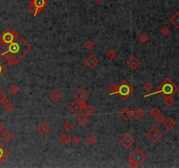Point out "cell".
Listing matches in <instances>:
<instances>
[{
    "label": "cell",
    "mask_w": 179,
    "mask_h": 168,
    "mask_svg": "<svg viewBox=\"0 0 179 168\" xmlns=\"http://www.w3.org/2000/svg\"><path fill=\"white\" fill-rule=\"evenodd\" d=\"M161 33H162V35H164V36H168V35L170 33V29L168 26L164 25V26H162V28L161 29Z\"/></svg>",
    "instance_id": "obj_35"
},
{
    "label": "cell",
    "mask_w": 179,
    "mask_h": 168,
    "mask_svg": "<svg viewBox=\"0 0 179 168\" xmlns=\"http://www.w3.org/2000/svg\"><path fill=\"white\" fill-rule=\"evenodd\" d=\"M32 47L12 29L5 30L0 35V55L12 66H16L28 55Z\"/></svg>",
    "instance_id": "obj_1"
},
{
    "label": "cell",
    "mask_w": 179,
    "mask_h": 168,
    "mask_svg": "<svg viewBox=\"0 0 179 168\" xmlns=\"http://www.w3.org/2000/svg\"><path fill=\"white\" fill-rule=\"evenodd\" d=\"M179 90V88L178 87L177 84H175L169 77H166L164 79V81L162 82H161L156 92H152V93L148 94V95H145L144 97L147 98V97H149L151 95H162L163 97L165 96H168V95H174L176 93H178Z\"/></svg>",
    "instance_id": "obj_2"
},
{
    "label": "cell",
    "mask_w": 179,
    "mask_h": 168,
    "mask_svg": "<svg viewBox=\"0 0 179 168\" xmlns=\"http://www.w3.org/2000/svg\"><path fill=\"white\" fill-rule=\"evenodd\" d=\"M97 141H98V138L95 135H93V134H90V135H88L86 137V142L90 146H93L94 145H95L97 143Z\"/></svg>",
    "instance_id": "obj_26"
},
{
    "label": "cell",
    "mask_w": 179,
    "mask_h": 168,
    "mask_svg": "<svg viewBox=\"0 0 179 168\" xmlns=\"http://www.w3.org/2000/svg\"><path fill=\"white\" fill-rule=\"evenodd\" d=\"M86 105H87L86 102L85 103H80V102H78V101L75 100L69 105V110L73 114L76 115V114H79L84 109V107Z\"/></svg>",
    "instance_id": "obj_9"
},
{
    "label": "cell",
    "mask_w": 179,
    "mask_h": 168,
    "mask_svg": "<svg viewBox=\"0 0 179 168\" xmlns=\"http://www.w3.org/2000/svg\"><path fill=\"white\" fill-rule=\"evenodd\" d=\"M48 4L49 3L47 0H31L28 6V11L32 14L33 17H37L38 14L48 5Z\"/></svg>",
    "instance_id": "obj_4"
},
{
    "label": "cell",
    "mask_w": 179,
    "mask_h": 168,
    "mask_svg": "<svg viewBox=\"0 0 179 168\" xmlns=\"http://www.w3.org/2000/svg\"><path fill=\"white\" fill-rule=\"evenodd\" d=\"M143 89H144L146 91L149 92V91H151V90H152V89H153V85H152V83H151V82L147 81V82H145V83L143 84Z\"/></svg>",
    "instance_id": "obj_36"
},
{
    "label": "cell",
    "mask_w": 179,
    "mask_h": 168,
    "mask_svg": "<svg viewBox=\"0 0 179 168\" xmlns=\"http://www.w3.org/2000/svg\"><path fill=\"white\" fill-rule=\"evenodd\" d=\"M83 111L85 112V114H86L87 116H88L89 117L92 116H94V115L95 114V112H96V110H95V108L94 106L88 105V104H87V105L84 107Z\"/></svg>",
    "instance_id": "obj_23"
},
{
    "label": "cell",
    "mask_w": 179,
    "mask_h": 168,
    "mask_svg": "<svg viewBox=\"0 0 179 168\" xmlns=\"http://www.w3.org/2000/svg\"><path fill=\"white\" fill-rule=\"evenodd\" d=\"M70 137L67 135V134H62L61 136H60V137H59V141H60V143H61L62 145H68L69 143H70Z\"/></svg>",
    "instance_id": "obj_27"
},
{
    "label": "cell",
    "mask_w": 179,
    "mask_h": 168,
    "mask_svg": "<svg viewBox=\"0 0 179 168\" xmlns=\"http://www.w3.org/2000/svg\"><path fill=\"white\" fill-rule=\"evenodd\" d=\"M162 124H163V126L165 127V129L168 131H171L173 129H175L177 127V125H178L177 122L173 118H171V117H169V118L165 119L163 121Z\"/></svg>",
    "instance_id": "obj_14"
},
{
    "label": "cell",
    "mask_w": 179,
    "mask_h": 168,
    "mask_svg": "<svg viewBox=\"0 0 179 168\" xmlns=\"http://www.w3.org/2000/svg\"><path fill=\"white\" fill-rule=\"evenodd\" d=\"M1 137L4 141H5L6 143H9L12 141V139L14 138V134L12 132L11 130H4L1 134Z\"/></svg>",
    "instance_id": "obj_17"
},
{
    "label": "cell",
    "mask_w": 179,
    "mask_h": 168,
    "mask_svg": "<svg viewBox=\"0 0 179 168\" xmlns=\"http://www.w3.org/2000/svg\"><path fill=\"white\" fill-rule=\"evenodd\" d=\"M48 97L53 103H57L60 102L61 99L63 98V94L61 93V91L59 89H53L48 95Z\"/></svg>",
    "instance_id": "obj_13"
},
{
    "label": "cell",
    "mask_w": 179,
    "mask_h": 168,
    "mask_svg": "<svg viewBox=\"0 0 179 168\" xmlns=\"http://www.w3.org/2000/svg\"><path fill=\"white\" fill-rule=\"evenodd\" d=\"M120 144L121 145V146L125 150H129L136 143L135 138L129 134V133H126L124 136H122L119 140Z\"/></svg>",
    "instance_id": "obj_7"
},
{
    "label": "cell",
    "mask_w": 179,
    "mask_h": 168,
    "mask_svg": "<svg viewBox=\"0 0 179 168\" xmlns=\"http://www.w3.org/2000/svg\"><path fill=\"white\" fill-rule=\"evenodd\" d=\"M6 71H7L6 66L0 60V78L6 73Z\"/></svg>",
    "instance_id": "obj_34"
},
{
    "label": "cell",
    "mask_w": 179,
    "mask_h": 168,
    "mask_svg": "<svg viewBox=\"0 0 179 168\" xmlns=\"http://www.w3.org/2000/svg\"><path fill=\"white\" fill-rule=\"evenodd\" d=\"M162 136H163V134L161 132V131L157 126H152L146 133L147 138L153 144L157 143L160 139L162 137Z\"/></svg>",
    "instance_id": "obj_6"
},
{
    "label": "cell",
    "mask_w": 179,
    "mask_h": 168,
    "mask_svg": "<svg viewBox=\"0 0 179 168\" xmlns=\"http://www.w3.org/2000/svg\"><path fill=\"white\" fill-rule=\"evenodd\" d=\"M50 130H51L50 126L45 122H41L37 127V131L42 136H45L50 131Z\"/></svg>",
    "instance_id": "obj_16"
},
{
    "label": "cell",
    "mask_w": 179,
    "mask_h": 168,
    "mask_svg": "<svg viewBox=\"0 0 179 168\" xmlns=\"http://www.w3.org/2000/svg\"><path fill=\"white\" fill-rule=\"evenodd\" d=\"M10 155V151L2 143H0V164H2Z\"/></svg>",
    "instance_id": "obj_15"
},
{
    "label": "cell",
    "mask_w": 179,
    "mask_h": 168,
    "mask_svg": "<svg viewBox=\"0 0 179 168\" xmlns=\"http://www.w3.org/2000/svg\"><path fill=\"white\" fill-rule=\"evenodd\" d=\"M149 36H148L147 34H145V33H141V34H140L139 37H138V40H139L141 44L146 43L147 41H149Z\"/></svg>",
    "instance_id": "obj_33"
},
{
    "label": "cell",
    "mask_w": 179,
    "mask_h": 168,
    "mask_svg": "<svg viewBox=\"0 0 179 168\" xmlns=\"http://www.w3.org/2000/svg\"><path fill=\"white\" fill-rule=\"evenodd\" d=\"M84 47L87 50H92L95 47V44L94 42V40L92 39H87L85 43H84Z\"/></svg>",
    "instance_id": "obj_28"
},
{
    "label": "cell",
    "mask_w": 179,
    "mask_h": 168,
    "mask_svg": "<svg viewBox=\"0 0 179 168\" xmlns=\"http://www.w3.org/2000/svg\"><path fill=\"white\" fill-rule=\"evenodd\" d=\"M120 116H121V117L123 120L128 121V120L132 117V111H131L129 108L126 107V108H124V109L121 110V111L120 113Z\"/></svg>",
    "instance_id": "obj_20"
},
{
    "label": "cell",
    "mask_w": 179,
    "mask_h": 168,
    "mask_svg": "<svg viewBox=\"0 0 179 168\" xmlns=\"http://www.w3.org/2000/svg\"><path fill=\"white\" fill-rule=\"evenodd\" d=\"M133 92H134V88L127 81H122L118 85L115 95H119L121 97V99L126 100Z\"/></svg>",
    "instance_id": "obj_5"
},
{
    "label": "cell",
    "mask_w": 179,
    "mask_h": 168,
    "mask_svg": "<svg viewBox=\"0 0 179 168\" xmlns=\"http://www.w3.org/2000/svg\"><path fill=\"white\" fill-rule=\"evenodd\" d=\"M84 63L86 64L87 67H88L89 68H95L96 66H98L100 64L99 59L94 54H91L89 55H87L85 60H84Z\"/></svg>",
    "instance_id": "obj_8"
},
{
    "label": "cell",
    "mask_w": 179,
    "mask_h": 168,
    "mask_svg": "<svg viewBox=\"0 0 179 168\" xmlns=\"http://www.w3.org/2000/svg\"><path fill=\"white\" fill-rule=\"evenodd\" d=\"M163 103L165 106H167L168 108H171L174 104H175V99L173 98L172 95H168L164 97L163 100Z\"/></svg>",
    "instance_id": "obj_25"
},
{
    "label": "cell",
    "mask_w": 179,
    "mask_h": 168,
    "mask_svg": "<svg viewBox=\"0 0 179 168\" xmlns=\"http://www.w3.org/2000/svg\"><path fill=\"white\" fill-rule=\"evenodd\" d=\"M117 56V53H116V51L115 50H114V49H109L108 52H107V54H106V57L108 59V60H115V57Z\"/></svg>",
    "instance_id": "obj_30"
},
{
    "label": "cell",
    "mask_w": 179,
    "mask_h": 168,
    "mask_svg": "<svg viewBox=\"0 0 179 168\" xmlns=\"http://www.w3.org/2000/svg\"><path fill=\"white\" fill-rule=\"evenodd\" d=\"M2 103H3V105L4 106V109H5V111L7 112H12V111H14V109H15V106L9 101V99L6 97V96H4L1 101H0Z\"/></svg>",
    "instance_id": "obj_19"
},
{
    "label": "cell",
    "mask_w": 179,
    "mask_h": 168,
    "mask_svg": "<svg viewBox=\"0 0 179 168\" xmlns=\"http://www.w3.org/2000/svg\"><path fill=\"white\" fill-rule=\"evenodd\" d=\"M126 64H127V66H128L130 69L136 70L140 66L141 61H140V60L137 57H136V56H131L130 58H128V59L126 60Z\"/></svg>",
    "instance_id": "obj_11"
},
{
    "label": "cell",
    "mask_w": 179,
    "mask_h": 168,
    "mask_svg": "<svg viewBox=\"0 0 179 168\" xmlns=\"http://www.w3.org/2000/svg\"><path fill=\"white\" fill-rule=\"evenodd\" d=\"M5 96V95H4V90L0 88V101L4 98Z\"/></svg>",
    "instance_id": "obj_37"
},
{
    "label": "cell",
    "mask_w": 179,
    "mask_h": 168,
    "mask_svg": "<svg viewBox=\"0 0 179 168\" xmlns=\"http://www.w3.org/2000/svg\"><path fill=\"white\" fill-rule=\"evenodd\" d=\"M149 116H151V117H153L157 123H159V124H162L163 123V121L165 120V118H164V116L162 115V113L160 112L159 110H157V108H153V109H151L150 111H149Z\"/></svg>",
    "instance_id": "obj_12"
},
{
    "label": "cell",
    "mask_w": 179,
    "mask_h": 168,
    "mask_svg": "<svg viewBox=\"0 0 179 168\" xmlns=\"http://www.w3.org/2000/svg\"><path fill=\"white\" fill-rule=\"evenodd\" d=\"M128 159H129V165H128L129 167H138L145 162V160L147 159V156L141 150L136 148L129 154Z\"/></svg>",
    "instance_id": "obj_3"
},
{
    "label": "cell",
    "mask_w": 179,
    "mask_h": 168,
    "mask_svg": "<svg viewBox=\"0 0 179 168\" xmlns=\"http://www.w3.org/2000/svg\"><path fill=\"white\" fill-rule=\"evenodd\" d=\"M76 122L80 124L81 127H85L87 125V124L89 122V116H87L85 113L84 114H80L77 116L76 118Z\"/></svg>",
    "instance_id": "obj_18"
},
{
    "label": "cell",
    "mask_w": 179,
    "mask_h": 168,
    "mask_svg": "<svg viewBox=\"0 0 179 168\" xmlns=\"http://www.w3.org/2000/svg\"><path fill=\"white\" fill-rule=\"evenodd\" d=\"M117 88H118V85H116L115 83L112 82L108 85V90H109V95H115L116 91H117Z\"/></svg>",
    "instance_id": "obj_29"
},
{
    "label": "cell",
    "mask_w": 179,
    "mask_h": 168,
    "mask_svg": "<svg viewBox=\"0 0 179 168\" xmlns=\"http://www.w3.org/2000/svg\"><path fill=\"white\" fill-rule=\"evenodd\" d=\"M70 142L74 145H78L80 144V138L79 136H74L70 138Z\"/></svg>",
    "instance_id": "obj_32"
},
{
    "label": "cell",
    "mask_w": 179,
    "mask_h": 168,
    "mask_svg": "<svg viewBox=\"0 0 179 168\" xmlns=\"http://www.w3.org/2000/svg\"><path fill=\"white\" fill-rule=\"evenodd\" d=\"M143 116H144V111L141 110V107H136L134 111H132V116L137 121L141 120Z\"/></svg>",
    "instance_id": "obj_21"
},
{
    "label": "cell",
    "mask_w": 179,
    "mask_h": 168,
    "mask_svg": "<svg viewBox=\"0 0 179 168\" xmlns=\"http://www.w3.org/2000/svg\"><path fill=\"white\" fill-rule=\"evenodd\" d=\"M4 130H5V125L4 124L0 123V133H2Z\"/></svg>",
    "instance_id": "obj_38"
},
{
    "label": "cell",
    "mask_w": 179,
    "mask_h": 168,
    "mask_svg": "<svg viewBox=\"0 0 179 168\" xmlns=\"http://www.w3.org/2000/svg\"><path fill=\"white\" fill-rule=\"evenodd\" d=\"M170 24L176 28V29H179V12H175L170 19Z\"/></svg>",
    "instance_id": "obj_22"
},
{
    "label": "cell",
    "mask_w": 179,
    "mask_h": 168,
    "mask_svg": "<svg viewBox=\"0 0 179 168\" xmlns=\"http://www.w3.org/2000/svg\"><path fill=\"white\" fill-rule=\"evenodd\" d=\"M93 2H94L95 4H99L101 2V0H93Z\"/></svg>",
    "instance_id": "obj_39"
},
{
    "label": "cell",
    "mask_w": 179,
    "mask_h": 168,
    "mask_svg": "<svg viewBox=\"0 0 179 168\" xmlns=\"http://www.w3.org/2000/svg\"><path fill=\"white\" fill-rule=\"evenodd\" d=\"M8 91H9V93H10L11 95L15 96V95H17L19 93L20 89L17 84L13 83V84H12V85L8 88Z\"/></svg>",
    "instance_id": "obj_24"
},
{
    "label": "cell",
    "mask_w": 179,
    "mask_h": 168,
    "mask_svg": "<svg viewBox=\"0 0 179 168\" xmlns=\"http://www.w3.org/2000/svg\"><path fill=\"white\" fill-rule=\"evenodd\" d=\"M63 127L64 129L66 131H71L73 129H74V124L71 122V121H66L63 124Z\"/></svg>",
    "instance_id": "obj_31"
},
{
    "label": "cell",
    "mask_w": 179,
    "mask_h": 168,
    "mask_svg": "<svg viewBox=\"0 0 179 168\" xmlns=\"http://www.w3.org/2000/svg\"><path fill=\"white\" fill-rule=\"evenodd\" d=\"M73 97H74L76 101H78V102L85 103V102H87V100L88 95H87V93L83 89H77V90L74 92V94L73 95Z\"/></svg>",
    "instance_id": "obj_10"
}]
</instances>
